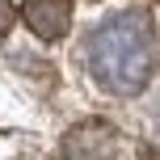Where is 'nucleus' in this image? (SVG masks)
Instances as JSON below:
<instances>
[{
    "label": "nucleus",
    "mask_w": 160,
    "mask_h": 160,
    "mask_svg": "<svg viewBox=\"0 0 160 160\" xmlns=\"http://www.w3.org/2000/svg\"><path fill=\"white\" fill-rule=\"evenodd\" d=\"M156 131H160V110H156Z\"/></svg>",
    "instance_id": "5"
},
{
    "label": "nucleus",
    "mask_w": 160,
    "mask_h": 160,
    "mask_svg": "<svg viewBox=\"0 0 160 160\" xmlns=\"http://www.w3.org/2000/svg\"><path fill=\"white\" fill-rule=\"evenodd\" d=\"M84 72L101 93L110 97H135L152 84L160 68V38L148 8H118L101 25L84 34Z\"/></svg>",
    "instance_id": "1"
},
{
    "label": "nucleus",
    "mask_w": 160,
    "mask_h": 160,
    "mask_svg": "<svg viewBox=\"0 0 160 160\" xmlns=\"http://www.w3.org/2000/svg\"><path fill=\"white\" fill-rule=\"evenodd\" d=\"M13 21H17V8H13V0H0V38H4L8 30H13Z\"/></svg>",
    "instance_id": "4"
},
{
    "label": "nucleus",
    "mask_w": 160,
    "mask_h": 160,
    "mask_svg": "<svg viewBox=\"0 0 160 160\" xmlns=\"http://www.w3.org/2000/svg\"><path fill=\"white\" fill-rule=\"evenodd\" d=\"M21 17L42 42H55L68 34L72 25V0H25L21 4Z\"/></svg>",
    "instance_id": "3"
},
{
    "label": "nucleus",
    "mask_w": 160,
    "mask_h": 160,
    "mask_svg": "<svg viewBox=\"0 0 160 160\" xmlns=\"http://www.w3.org/2000/svg\"><path fill=\"white\" fill-rule=\"evenodd\" d=\"M63 160H139V148L114 122H80L63 139Z\"/></svg>",
    "instance_id": "2"
}]
</instances>
